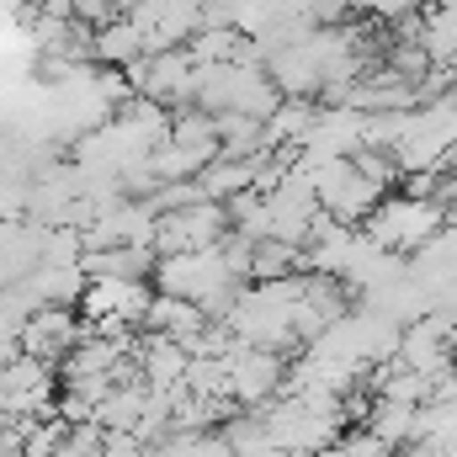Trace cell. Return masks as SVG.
I'll return each instance as SVG.
<instances>
[{"label":"cell","mask_w":457,"mask_h":457,"mask_svg":"<svg viewBox=\"0 0 457 457\" xmlns=\"http://www.w3.org/2000/svg\"><path fill=\"white\" fill-rule=\"evenodd\" d=\"M356 5L372 16H415L420 11V0H356Z\"/></svg>","instance_id":"cell-6"},{"label":"cell","mask_w":457,"mask_h":457,"mask_svg":"<svg viewBox=\"0 0 457 457\" xmlns=\"http://www.w3.org/2000/svg\"><path fill=\"white\" fill-rule=\"evenodd\" d=\"M224 361H228V399L245 404V410H266L287 383V367H282V356L271 345L228 341Z\"/></svg>","instance_id":"cell-2"},{"label":"cell","mask_w":457,"mask_h":457,"mask_svg":"<svg viewBox=\"0 0 457 457\" xmlns=\"http://www.w3.org/2000/svg\"><path fill=\"white\" fill-rule=\"evenodd\" d=\"M228 203H192V208H176V213H160V228H154V250L170 255V250H203V245H219L228 234Z\"/></svg>","instance_id":"cell-3"},{"label":"cell","mask_w":457,"mask_h":457,"mask_svg":"<svg viewBox=\"0 0 457 457\" xmlns=\"http://www.w3.org/2000/svg\"><path fill=\"white\" fill-rule=\"evenodd\" d=\"M16 457H21V453H16Z\"/></svg>","instance_id":"cell-7"},{"label":"cell","mask_w":457,"mask_h":457,"mask_svg":"<svg viewBox=\"0 0 457 457\" xmlns=\"http://www.w3.org/2000/svg\"><path fill=\"white\" fill-rule=\"evenodd\" d=\"M144 54H149V37H144V27H138L133 16H107V21H102V32H96V59H102V64L128 70V64L144 59Z\"/></svg>","instance_id":"cell-5"},{"label":"cell","mask_w":457,"mask_h":457,"mask_svg":"<svg viewBox=\"0 0 457 457\" xmlns=\"http://www.w3.org/2000/svg\"><path fill=\"white\" fill-rule=\"evenodd\" d=\"M442 208L426 197V192H404V197H383L372 213H367V234L383 245V250H420V245H431L436 239V228H442Z\"/></svg>","instance_id":"cell-1"},{"label":"cell","mask_w":457,"mask_h":457,"mask_svg":"<svg viewBox=\"0 0 457 457\" xmlns=\"http://www.w3.org/2000/svg\"><path fill=\"white\" fill-rule=\"evenodd\" d=\"M86 336V325H80V314H75V303H43L27 325H21V351L27 356H43V361H64L75 345Z\"/></svg>","instance_id":"cell-4"}]
</instances>
